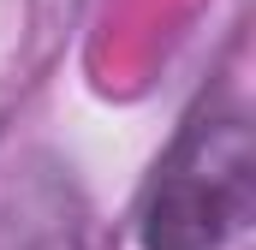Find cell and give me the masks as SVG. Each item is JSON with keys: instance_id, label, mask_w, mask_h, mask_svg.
<instances>
[{"instance_id": "obj_2", "label": "cell", "mask_w": 256, "mask_h": 250, "mask_svg": "<svg viewBox=\"0 0 256 250\" xmlns=\"http://www.w3.org/2000/svg\"><path fill=\"white\" fill-rule=\"evenodd\" d=\"M36 202H42L36 214H30V202L18 214H6V244L0 250H78V214H66L60 190L42 185Z\"/></svg>"}, {"instance_id": "obj_1", "label": "cell", "mask_w": 256, "mask_h": 250, "mask_svg": "<svg viewBox=\"0 0 256 250\" xmlns=\"http://www.w3.org/2000/svg\"><path fill=\"white\" fill-rule=\"evenodd\" d=\"M250 125L232 108H196L155 161L137 202L143 250H220L250 214Z\"/></svg>"}]
</instances>
